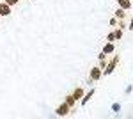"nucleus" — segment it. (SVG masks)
<instances>
[{
    "instance_id": "f257e3e1",
    "label": "nucleus",
    "mask_w": 133,
    "mask_h": 119,
    "mask_svg": "<svg viewBox=\"0 0 133 119\" xmlns=\"http://www.w3.org/2000/svg\"><path fill=\"white\" fill-rule=\"evenodd\" d=\"M117 64H119V55H114L112 60H110V62H107V68L103 70V75H105V77L112 75L114 71H115V68H117Z\"/></svg>"
},
{
    "instance_id": "f03ea898",
    "label": "nucleus",
    "mask_w": 133,
    "mask_h": 119,
    "mask_svg": "<svg viewBox=\"0 0 133 119\" xmlns=\"http://www.w3.org/2000/svg\"><path fill=\"white\" fill-rule=\"evenodd\" d=\"M71 107L66 103V101H62L61 105L55 109V116H59V117H66V116H69V112H71Z\"/></svg>"
},
{
    "instance_id": "7ed1b4c3",
    "label": "nucleus",
    "mask_w": 133,
    "mask_h": 119,
    "mask_svg": "<svg viewBox=\"0 0 133 119\" xmlns=\"http://www.w3.org/2000/svg\"><path fill=\"white\" fill-rule=\"evenodd\" d=\"M101 77H103V70L99 68V64H98V66H94V68H91V73H89V82H98Z\"/></svg>"
},
{
    "instance_id": "20e7f679",
    "label": "nucleus",
    "mask_w": 133,
    "mask_h": 119,
    "mask_svg": "<svg viewBox=\"0 0 133 119\" xmlns=\"http://www.w3.org/2000/svg\"><path fill=\"white\" fill-rule=\"evenodd\" d=\"M11 9H12V7H11L7 2H4V0L0 2V16H2V18H4V16H9L11 12H12Z\"/></svg>"
},
{
    "instance_id": "39448f33",
    "label": "nucleus",
    "mask_w": 133,
    "mask_h": 119,
    "mask_svg": "<svg viewBox=\"0 0 133 119\" xmlns=\"http://www.w3.org/2000/svg\"><path fill=\"white\" fill-rule=\"evenodd\" d=\"M115 18L119 21H124V20H128V11L123 9V7H119L117 5V9H115Z\"/></svg>"
},
{
    "instance_id": "423d86ee",
    "label": "nucleus",
    "mask_w": 133,
    "mask_h": 119,
    "mask_svg": "<svg viewBox=\"0 0 133 119\" xmlns=\"http://www.w3.org/2000/svg\"><path fill=\"white\" fill-rule=\"evenodd\" d=\"M101 52L105 53V55H110V53H114V52H115V45H114V43H110V41H107Z\"/></svg>"
},
{
    "instance_id": "0eeeda50",
    "label": "nucleus",
    "mask_w": 133,
    "mask_h": 119,
    "mask_svg": "<svg viewBox=\"0 0 133 119\" xmlns=\"http://www.w3.org/2000/svg\"><path fill=\"white\" fill-rule=\"evenodd\" d=\"M71 94H73V98L76 99V101H80V99L83 98V94H85V91H83V87H75Z\"/></svg>"
},
{
    "instance_id": "6e6552de",
    "label": "nucleus",
    "mask_w": 133,
    "mask_h": 119,
    "mask_svg": "<svg viewBox=\"0 0 133 119\" xmlns=\"http://www.w3.org/2000/svg\"><path fill=\"white\" fill-rule=\"evenodd\" d=\"M94 92H96V89H91L89 92H85V94H83V98L80 99V105H82V107H85V105L89 103V99L94 96Z\"/></svg>"
},
{
    "instance_id": "1a4fd4ad",
    "label": "nucleus",
    "mask_w": 133,
    "mask_h": 119,
    "mask_svg": "<svg viewBox=\"0 0 133 119\" xmlns=\"http://www.w3.org/2000/svg\"><path fill=\"white\" fill-rule=\"evenodd\" d=\"M117 5L123 7V9H126V11H131L133 9V2H131V0H117Z\"/></svg>"
},
{
    "instance_id": "9d476101",
    "label": "nucleus",
    "mask_w": 133,
    "mask_h": 119,
    "mask_svg": "<svg viewBox=\"0 0 133 119\" xmlns=\"http://www.w3.org/2000/svg\"><path fill=\"white\" fill-rule=\"evenodd\" d=\"M64 101H66V103H68V105H69V107H75V105H76V99L73 98V94H68V96H66V98H64Z\"/></svg>"
},
{
    "instance_id": "9b49d317",
    "label": "nucleus",
    "mask_w": 133,
    "mask_h": 119,
    "mask_svg": "<svg viewBox=\"0 0 133 119\" xmlns=\"http://www.w3.org/2000/svg\"><path fill=\"white\" fill-rule=\"evenodd\" d=\"M114 36H115V41L123 39V29H121V27H119V29L115 27V29H114Z\"/></svg>"
},
{
    "instance_id": "f8f14e48",
    "label": "nucleus",
    "mask_w": 133,
    "mask_h": 119,
    "mask_svg": "<svg viewBox=\"0 0 133 119\" xmlns=\"http://www.w3.org/2000/svg\"><path fill=\"white\" fill-rule=\"evenodd\" d=\"M107 41H110V43H114V41H115V36H114V30L107 34Z\"/></svg>"
},
{
    "instance_id": "ddd939ff",
    "label": "nucleus",
    "mask_w": 133,
    "mask_h": 119,
    "mask_svg": "<svg viewBox=\"0 0 133 119\" xmlns=\"http://www.w3.org/2000/svg\"><path fill=\"white\" fill-rule=\"evenodd\" d=\"M4 2H7L11 7H12V5H16V4H20V0H4Z\"/></svg>"
},
{
    "instance_id": "4468645a",
    "label": "nucleus",
    "mask_w": 133,
    "mask_h": 119,
    "mask_svg": "<svg viewBox=\"0 0 133 119\" xmlns=\"http://www.w3.org/2000/svg\"><path fill=\"white\" fill-rule=\"evenodd\" d=\"M112 110H114V112H119V110H121V105H119V103H114V105H112Z\"/></svg>"
},
{
    "instance_id": "2eb2a0df",
    "label": "nucleus",
    "mask_w": 133,
    "mask_h": 119,
    "mask_svg": "<svg viewBox=\"0 0 133 119\" xmlns=\"http://www.w3.org/2000/svg\"><path fill=\"white\" fill-rule=\"evenodd\" d=\"M128 29L133 30V18H130V23H128Z\"/></svg>"
},
{
    "instance_id": "dca6fc26",
    "label": "nucleus",
    "mask_w": 133,
    "mask_h": 119,
    "mask_svg": "<svg viewBox=\"0 0 133 119\" xmlns=\"http://www.w3.org/2000/svg\"><path fill=\"white\" fill-rule=\"evenodd\" d=\"M110 25H117V18H112L110 20Z\"/></svg>"
},
{
    "instance_id": "f3484780",
    "label": "nucleus",
    "mask_w": 133,
    "mask_h": 119,
    "mask_svg": "<svg viewBox=\"0 0 133 119\" xmlns=\"http://www.w3.org/2000/svg\"><path fill=\"white\" fill-rule=\"evenodd\" d=\"M0 18H2V16H0Z\"/></svg>"
}]
</instances>
